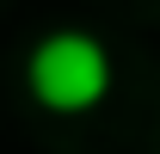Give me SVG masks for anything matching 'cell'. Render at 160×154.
<instances>
[{
  "label": "cell",
  "instance_id": "1",
  "mask_svg": "<svg viewBox=\"0 0 160 154\" xmlns=\"http://www.w3.org/2000/svg\"><path fill=\"white\" fill-rule=\"evenodd\" d=\"M25 86L37 105L49 111H92L105 93H111V56H105L99 37L86 31H56L43 37L25 62Z\"/></svg>",
  "mask_w": 160,
  "mask_h": 154
}]
</instances>
